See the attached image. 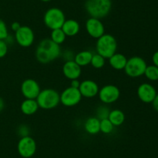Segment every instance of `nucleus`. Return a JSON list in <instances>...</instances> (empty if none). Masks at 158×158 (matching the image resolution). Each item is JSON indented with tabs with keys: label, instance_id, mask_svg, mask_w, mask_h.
Returning <instances> with one entry per match:
<instances>
[{
	"label": "nucleus",
	"instance_id": "obj_28",
	"mask_svg": "<svg viewBox=\"0 0 158 158\" xmlns=\"http://www.w3.org/2000/svg\"><path fill=\"white\" fill-rule=\"evenodd\" d=\"M8 45L6 40H0V58H2L7 54Z\"/></svg>",
	"mask_w": 158,
	"mask_h": 158
},
{
	"label": "nucleus",
	"instance_id": "obj_21",
	"mask_svg": "<svg viewBox=\"0 0 158 158\" xmlns=\"http://www.w3.org/2000/svg\"><path fill=\"white\" fill-rule=\"evenodd\" d=\"M108 119L111 122V123L114 126H119L121 125L124 122L125 115L121 110L120 109H114L110 112Z\"/></svg>",
	"mask_w": 158,
	"mask_h": 158
},
{
	"label": "nucleus",
	"instance_id": "obj_3",
	"mask_svg": "<svg viewBox=\"0 0 158 158\" xmlns=\"http://www.w3.org/2000/svg\"><path fill=\"white\" fill-rule=\"evenodd\" d=\"M96 49L97 54L101 55L105 59H109L117 52V40L111 34L104 33L100 38L97 39Z\"/></svg>",
	"mask_w": 158,
	"mask_h": 158
},
{
	"label": "nucleus",
	"instance_id": "obj_32",
	"mask_svg": "<svg viewBox=\"0 0 158 158\" xmlns=\"http://www.w3.org/2000/svg\"><path fill=\"white\" fill-rule=\"evenodd\" d=\"M20 27H21V26H20L19 23H18V22H14V23H12V25H11V28H12V30L15 31V32L18 30Z\"/></svg>",
	"mask_w": 158,
	"mask_h": 158
},
{
	"label": "nucleus",
	"instance_id": "obj_19",
	"mask_svg": "<svg viewBox=\"0 0 158 158\" xmlns=\"http://www.w3.org/2000/svg\"><path fill=\"white\" fill-rule=\"evenodd\" d=\"M84 129L89 134H97L100 132V120L97 117L88 118L85 122Z\"/></svg>",
	"mask_w": 158,
	"mask_h": 158
},
{
	"label": "nucleus",
	"instance_id": "obj_14",
	"mask_svg": "<svg viewBox=\"0 0 158 158\" xmlns=\"http://www.w3.org/2000/svg\"><path fill=\"white\" fill-rule=\"evenodd\" d=\"M79 90L82 97L94 98L98 94L100 89L97 82L93 80H85L80 82Z\"/></svg>",
	"mask_w": 158,
	"mask_h": 158
},
{
	"label": "nucleus",
	"instance_id": "obj_26",
	"mask_svg": "<svg viewBox=\"0 0 158 158\" xmlns=\"http://www.w3.org/2000/svg\"><path fill=\"white\" fill-rule=\"evenodd\" d=\"M110 112V108L108 107H106V105H101L97 109V113H96L97 116L96 117L100 119V120L108 119Z\"/></svg>",
	"mask_w": 158,
	"mask_h": 158
},
{
	"label": "nucleus",
	"instance_id": "obj_31",
	"mask_svg": "<svg viewBox=\"0 0 158 158\" xmlns=\"http://www.w3.org/2000/svg\"><path fill=\"white\" fill-rule=\"evenodd\" d=\"M152 60L153 63H154V65L157 66L158 68V50L156 51L152 56Z\"/></svg>",
	"mask_w": 158,
	"mask_h": 158
},
{
	"label": "nucleus",
	"instance_id": "obj_10",
	"mask_svg": "<svg viewBox=\"0 0 158 158\" xmlns=\"http://www.w3.org/2000/svg\"><path fill=\"white\" fill-rule=\"evenodd\" d=\"M15 40L23 47H29L33 43L35 40L34 32L29 26H21V27L15 31Z\"/></svg>",
	"mask_w": 158,
	"mask_h": 158
},
{
	"label": "nucleus",
	"instance_id": "obj_1",
	"mask_svg": "<svg viewBox=\"0 0 158 158\" xmlns=\"http://www.w3.org/2000/svg\"><path fill=\"white\" fill-rule=\"evenodd\" d=\"M61 55V48L51 39H44L37 46L35 57L42 64H48L53 61Z\"/></svg>",
	"mask_w": 158,
	"mask_h": 158
},
{
	"label": "nucleus",
	"instance_id": "obj_30",
	"mask_svg": "<svg viewBox=\"0 0 158 158\" xmlns=\"http://www.w3.org/2000/svg\"><path fill=\"white\" fill-rule=\"evenodd\" d=\"M71 87L75 88H79L80 85V82L79 81L78 79H73V80H71Z\"/></svg>",
	"mask_w": 158,
	"mask_h": 158
},
{
	"label": "nucleus",
	"instance_id": "obj_29",
	"mask_svg": "<svg viewBox=\"0 0 158 158\" xmlns=\"http://www.w3.org/2000/svg\"><path fill=\"white\" fill-rule=\"evenodd\" d=\"M18 132H19V133L20 136H21L22 137H23V136H29V129L27 125H21L19 127Z\"/></svg>",
	"mask_w": 158,
	"mask_h": 158
},
{
	"label": "nucleus",
	"instance_id": "obj_22",
	"mask_svg": "<svg viewBox=\"0 0 158 158\" xmlns=\"http://www.w3.org/2000/svg\"><path fill=\"white\" fill-rule=\"evenodd\" d=\"M51 40L54 42V43H57V44L60 45L65 41L66 38V34L63 31V29H52L51 32Z\"/></svg>",
	"mask_w": 158,
	"mask_h": 158
},
{
	"label": "nucleus",
	"instance_id": "obj_11",
	"mask_svg": "<svg viewBox=\"0 0 158 158\" xmlns=\"http://www.w3.org/2000/svg\"><path fill=\"white\" fill-rule=\"evenodd\" d=\"M40 86L38 82L32 78H27L23 81L21 85V91L26 99H35L40 94Z\"/></svg>",
	"mask_w": 158,
	"mask_h": 158
},
{
	"label": "nucleus",
	"instance_id": "obj_18",
	"mask_svg": "<svg viewBox=\"0 0 158 158\" xmlns=\"http://www.w3.org/2000/svg\"><path fill=\"white\" fill-rule=\"evenodd\" d=\"M127 62V59L123 54L115 53L112 57L109 58V63L114 69L123 70Z\"/></svg>",
	"mask_w": 158,
	"mask_h": 158
},
{
	"label": "nucleus",
	"instance_id": "obj_12",
	"mask_svg": "<svg viewBox=\"0 0 158 158\" xmlns=\"http://www.w3.org/2000/svg\"><path fill=\"white\" fill-rule=\"evenodd\" d=\"M86 29L88 34L95 39L100 38L105 33L104 26L101 20L93 17H90L86 20Z\"/></svg>",
	"mask_w": 158,
	"mask_h": 158
},
{
	"label": "nucleus",
	"instance_id": "obj_35",
	"mask_svg": "<svg viewBox=\"0 0 158 158\" xmlns=\"http://www.w3.org/2000/svg\"><path fill=\"white\" fill-rule=\"evenodd\" d=\"M42 2H49L51 1V0H41Z\"/></svg>",
	"mask_w": 158,
	"mask_h": 158
},
{
	"label": "nucleus",
	"instance_id": "obj_13",
	"mask_svg": "<svg viewBox=\"0 0 158 158\" xmlns=\"http://www.w3.org/2000/svg\"><path fill=\"white\" fill-rule=\"evenodd\" d=\"M157 94L155 88L149 83L141 84L137 88V96L144 103H152Z\"/></svg>",
	"mask_w": 158,
	"mask_h": 158
},
{
	"label": "nucleus",
	"instance_id": "obj_8",
	"mask_svg": "<svg viewBox=\"0 0 158 158\" xmlns=\"http://www.w3.org/2000/svg\"><path fill=\"white\" fill-rule=\"evenodd\" d=\"M82 99V95L79 88L69 87L60 94V102L64 106L72 107L78 105Z\"/></svg>",
	"mask_w": 158,
	"mask_h": 158
},
{
	"label": "nucleus",
	"instance_id": "obj_2",
	"mask_svg": "<svg viewBox=\"0 0 158 158\" xmlns=\"http://www.w3.org/2000/svg\"><path fill=\"white\" fill-rule=\"evenodd\" d=\"M112 8L111 0H86L85 9L93 18L101 19L110 13Z\"/></svg>",
	"mask_w": 158,
	"mask_h": 158
},
{
	"label": "nucleus",
	"instance_id": "obj_7",
	"mask_svg": "<svg viewBox=\"0 0 158 158\" xmlns=\"http://www.w3.org/2000/svg\"><path fill=\"white\" fill-rule=\"evenodd\" d=\"M17 150L21 156L24 158H30L36 151V143L31 136H23L17 144Z\"/></svg>",
	"mask_w": 158,
	"mask_h": 158
},
{
	"label": "nucleus",
	"instance_id": "obj_9",
	"mask_svg": "<svg viewBox=\"0 0 158 158\" xmlns=\"http://www.w3.org/2000/svg\"><path fill=\"white\" fill-rule=\"evenodd\" d=\"M99 98L104 104H111L118 100L120 95V89L116 85H106L99 90Z\"/></svg>",
	"mask_w": 158,
	"mask_h": 158
},
{
	"label": "nucleus",
	"instance_id": "obj_24",
	"mask_svg": "<svg viewBox=\"0 0 158 158\" xmlns=\"http://www.w3.org/2000/svg\"><path fill=\"white\" fill-rule=\"evenodd\" d=\"M90 64L94 68H97V69H100V68H102L103 66H104L105 58L98 54H93V57H92V59H91Z\"/></svg>",
	"mask_w": 158,
	"mask_h": 158
},
{
	"label": "nucleus",
	"instance_id": "obj_15",
	"mask_svg": "<svg viewBox=\"0 0 158 158\" xmlns=\"http://www.w3.org/2000/svg\"><path fill=\"white\" fill-rule=\"evenodd\" d=\"M81 67L79 66L73 60L66 61L63 66V74L69 80L78 79L81 75Z\"/></svg>",
	"mask_w": 158,
	"mask_h": 158
},
{
	"label": "nucleus",
	"instance_id": "obj_34",
	"mask_svg": "<svg viewBox=\"0 0 158 158\" xmlns=\"http://www.w3.org/2000/svg\"><path fill=\"white\" fill-rule=\"evenodd\" d=\"M5 108V102L4 100L0 97V112H2L3 110V108Z\"/></svg>",
	"mask_w": 158,
	"mask_h": 158
},
{
	"label": "nucleus",
	"instance_id": "obj_17",
	"mask_svg": "<svg viewBox=\"0 0 158 158\" xmlns=\"http://www.w3.org/2000/svg\"><path fill=\"white\" fill-rule=\"evenodd\" d=\"M39 108L38 103L35 99H26L20 105V109L22 112L26 116H31L37 112Z\"/></svg>",
	"mask_w": 158,
	"mask_h": 158
},
{
	"label": "nucleus",
	"instance_id": "obj_4",
	"mask_svg": "<svg viewBox=\"0 0 158 158\" xmlns=\"http://www.w3.org/2000/svg\"><path fill=\"white\" fill-rule=\"evenodd\" d=\"M35 100L40 108L43 109H52L60 104V94L56 90L46 88L40 91Z\"/></svg>",
	"mask_w": 158,
	"mask_h": 158
},
{
	"label": "nucleus",
	"instance_id": "obj_16",
	"mask_svg": "<svg viewBox=\"0 0 158 158\" xmlns=\"http://www.w3.org/2000/svg\"><path fill=\"white\" fill-rule=\"evenodd\" d=\"M66 36L73 37L79 33L80 29V24L75 20H67L64 22L61 28Z\"/></svg>",
	"mask_w": 158,
	"mask_h": 158
},
{
	"label": "nucleus",
	"instance_id": "obj_25",
	"mask_svg": "<svg viewBox=\"0 0 158 158\" xmlns=\"http://www.w3.org/2000/svg\"><path fill=\"white\" fill-rule=\"evenodd\" d=\"M114 125L108 119L100 120V132L105 134H110L114 130Z\"/></svg>",
	"mask_w": 158,
	"mask_h": 158
},
{
	"label": "nucleus",
	"instance_id": "obj_6",
	"mask_svg": "<svg viewBox=\"0 0 158 158\" xmlns=\"http://www.w3.org/2000/svg\"><path fill=\"white\" fill-rule=\"evenodd\" d=\"M147 66L148 64L144 59L134 56L128 59L124 68V71L125 73L130 77H138L144 74Z\"/></svg>",
	"mask_w": 158,
	"mask_h": 158
},
{
	"label": "nucleus",
	"instance_id": "obj_33",
	"mask_svg": "<svg viewBox=\"0 0 158 158\" xmlns=\"http://www.w3.org/2000/svg\"><path fill=\"white\" fill-rule=\"evenodd\" d=\"M152 105L154 109H155L157 112H158V94H157L156 97L154 98V101L152 102Z\"/></svg>",
	"mask_w": 158,
	"mask_h": 158
},
{
	"label": "nucleus",
	"instance_id": "obj_23",
	"mask_svg": "<svg viewBox=\"0 0 158 158\" xmlns=\"http://www.w3.org/2000/svg\"><path fill=\"white\" fill-rule=\"evenodd\" d=\"M144 75L150 81H155L158 80V68L155 65H148L145 70Z\"/></svg>",
	"mask_w": 158,
	"mask_h": 158
},
{
	"label": "nucleus",
	"instance_id": "obj_27",
	"mask_svg": "<svg viewBox=\"0 0 158 158\" xmlns=\"http://www.w3.org/2000/svg\"><path fill=\"white\" fill-rule=\"evenodd\" d=\"M9 37L7 26L6 23L0 19V40H6Z\"/></svg>",
	"mask_w": 158,
	"mask_h": 158
},
{
	"label": "nucleus",
	"instance_id": "obj_20",
	"mask_svg": "<svg viewBox=\"0 0 158 158\" xmlns=\"http://www.w3.org/2000/svg\"><path fill=\"white\" fill-rule=\"evenodd\" d=\"M92 57V52H90L89 50H83L76 54L73 60L79 66L83 67L90 64Z\"/></svg>",
	"mask_w": 158,
	"mask_h": 158
},
{
	"label": "nucleus",
	"instance_id": "obj_5",
	"mask_svg": "<svg viewBox=\"0 0 158 158\" xmlns=\"http://www.w3.org/2000/svg\"><path fill=\"white\" fill-rule=\"evenodd\" d=\"M43 21L45 25L50 29H60L66 21L65 14L59 8H50L44 14Z\"/></svg>",
	"mask_w": 158,
	"mask_h": 158
}]
</instances>
